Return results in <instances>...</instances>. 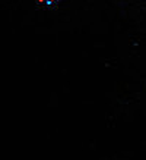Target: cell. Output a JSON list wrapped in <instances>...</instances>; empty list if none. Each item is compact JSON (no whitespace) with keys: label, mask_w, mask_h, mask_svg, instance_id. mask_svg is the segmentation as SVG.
Masks as SVG:
<instances>
[{"label":"cell","mask_w":146,"mask_h":160,"mask_svg":"<svg viewBox=\"0 0 146 160\" xmlns=\"http://www.w3.org/2000/svg\"><path fill=\"white\" fill-rule=\"evenodd\" d=\"M38 2H41V3H47V5H53V3H57V2H60V0H38Z\"/></svg>","instance_id":"1"}]
</instances>
